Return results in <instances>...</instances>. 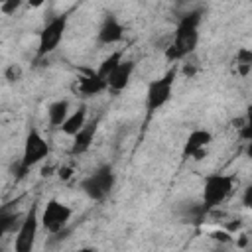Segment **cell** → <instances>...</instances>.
Returning <instances> with one entry per match:
<instances>
[{"mask_svg":"<svg viewBox=\"0 0 252 252\" xmlns=\"http://www.w3.org/2000/svg\"><path fill=\"white\" fill-rule=\"evenodd\" d=\"M203 20V10H189L187 14L181 16V20L177 22L175 33H173V41L165 47V59L169 63H177L181 59H185L187 55H191L199 43V26Z\"/></svg>","mask_w":252,"mask_h":252,"instance_id":"6da1fadb","label":"cell"},{"mask_svg":"<svg viewBox=\"0 0 252 252\" xmlns=\"http://www.w3.org/2000/svg\"><path fill=\"white\" fill-rule=\"evenodd\" d=\"M49 144L47 140L39 134V130L30 128L24 140V152L22 158L18 161V177H24L33 165H37L39 161H43L49 156Z\"/></svg>","mask_w":252,"mask_h":252,"instance_id":"7a4b0ae2","label":"cell"},{"mask_svg":"<svg viewBox=\"0 0 252 252\" xmlns=\"http://www.w3.org/2000/svg\"><path fill=\"white\" fill-rule=\"evenodd\" d=\"M114 185H116L114 167L110 163H102L81 181V191L93 201H102L114 189Z\"/></svg>","mask_w":252,"mask_h":252,"instance_id":"3957f363","label":"cell"},{"mask_svg":"<svg viewBox=\"0 0 252 252\" xmlns=\"http://www.w3.org/2000/svg\"><path fill=\"white\" fill-rule=\"evenodd\" d=\"M175 77H177V71H175V67H171L159 79L150 81L148 91H146V108H148V114H154L156 110H159V108H163L167 104V100L171 98V93H173Z\"/></svg>","mask_w":252,"mask_h":252,"instance_id":"277c9868","label":"cell"},{"mask_svg":"<svg viewBox=\"0 0 252 252\" xmlns=\"http://www.w3.org/2000/svg\"><path fill=\"white\" fill-rule=\"evenodd\" d=\"M234 189V179L224 173H211L203 183V205L207 209L219 207Z\"/></svg>","mask_w":252,"mask_h":252,"instance_id":"5b68a950","label":"cell"},{"mask_svg":"<svg viewBox=\"0 0 252 252\" xmlns=\"http://www.w3.org/2000/svg\"><path fill=\"white\" fill-rule=\"evenodd\" d=\"M67 20H69L67 14H59L43 26V30L39 32V39H37V57H45L59 47L65 35V30H67Z\"/></svg>","mask_w":252,"mask_h":252,"instance_id":"8992f818","label":"cell"},{"mask_svg":"<svg viewBox=\"0 0 252 252\" xmlns=\"http://www.w3.org/2000/svg\"><path fill=\"white\" fill-rule=\"evenodd\" d=\"M71 215H73V211H71L69 205H65L57 199H49L47 205L43 207V213H41L39 220H41V226L47 232L57 234L67 226V222L71 220Z\"/></svg>","mask_w":252,"mask_h":252,"instance_id":"52a82bcc","label":"cell"},{"mask_svg":"<svg viewBox=\"0 0 252 252\" xmlns=\"http://www.w3.org/2000/svg\"><path fill=\"white\" fill-rule=\"evenodd\" d=\"M37 226H39V217H37V207L32 205L26 213V217L20 220L18 232H16V240H14V250L16 252H30L33 248L35 242V234H37Z\"/></svg>","mask_w":252,"mask_h":252,"instance_id":"ba28073f","label":"cell"},{"mask_svg":"<svg viewBox=\"0 0 252 252\" xmlns=\"http://www.w3.org/2000/svg\"><path fill=\"white\" fill-rule=\"evenodd\" d=\"M134 67L136 63L132 59H122L114 69L112 73L106 77V91H112V93H120L128 87L130 79H132V73H134Z\"/></svg>","mask_w":252,"mask_h":252,"instance_id":"9c48e42d","label":"cell"},{"mask_svg":"<svg viewBox=\"0 0 252 252\" xmlns=\"http://www.w3.org/2000/svg\"><path fill=\"white\" fill-rule=\"evenodd\" d=\"M122 37H124V26L120 24V20L114 14H106L98 28L96 39L104 45H112V43H118Z\"/></svg>","mask_w":252,"mask_h":252,"instance_id":"30bf717a","label":"cell"},{"mask_svg":"<svg viewBox=\"0 0 252 252\" xmlns=\"http://www.w3.org/2000/svg\"><path fill=\"white\" fill-rule=\"evenodd\" d=\"M96 126H98V120L85 122L83 128H79L71 136L73 138V142H71V154L73 156H81V154H85L91 148V144L94 140V134H96Z\"/></svg>","mask_w":252,"mask_h":252,"instance_id":"8fae6325","label":"cell"},{"mask_svg":"<svg viewBox=\"0 0 252 252\" xmlns=\"http://www.w3.org/2000/svg\"><path fill=\"white\" fill-rule=\"evenodd\" d=\"M213 142V134L205 128H195L189 132L185 144H183V150H181V156L187 159V158H193L197 152L201 150H207L209 144Z\"/></svg>","mask_w":252,"mask_h":252,"instance_id":"7c38bea8","label":"cell"},{"mask_svg":"<svg viewBox=\"0 0 252 252\" xmlns=\"http://www.w3.org/2000/svg\"><path fill=\"white\" fill-rule=\"evenodd\" d=\"M77 91L83 94V96H96L100 94L102 91H106V81L102 77H98L96 71H91L87 69L79 81H77Z\"/></svg>","mask_w":252,"mask_h":252,"instance_id":"4fadbf2b","label":"cell"},{"mask_svg":"<svg viewBox=\"0 0 252 252\" xmlns=\"http://www.w3.org/2000/svg\"><path fill=\"white\" fill-rule=\"evenodd\" d=\"M87 122V106L85 104H81L77 110H73V112H69L67 114V118L63 120V124L59 126L61 128V132L63 134H67V136H73L79 128H83V124Z\"/></svg>","mask_w":252,"mask_h":252,"instance_id":"5bb4252c","label":"cell"},{"mask_svg":"<svg viewBox=\"0 0 252 252\" xmlns=\"http://www.w3.org/2000/svg\"><path fill=\"white\" fill-rule=\"evenodd\" d=\"M67 114H69V100L67 98H59V100H55L47 106V120L55 128H59L63 124Z\"/></svg>","mask_w":252,"mask_h":252,"instance_id":"9a60e30c","label":"cell"},{"mask_svg":"<svg viewBox=\"0 0 252 252\" xmlns=\"http://www.w3.org/2000/svg\"><path fill=\"white\" fill-rule=\"evenodd\" d=\"M20 215L18 211H10V209H0V238L6 232L16 230V226H20Z\"/></svg>","mask_w":252,"mask_h":252,"instance_id":"2e32d148","label":"cell"},{"mask_svg":"<svg viewBox=\"0 0 252 252\" xmlns=\"http://www.w3.org/2000/svg\"><path fill=\"white\" fill-rule=\"evenodd\" d=\"M120 61H122V51H112L110 55H106V57L100 61L98 69H96L98 77H102V79L106 81V77L112 73V69H114V67H116Z\"/></svg>","mask_w":252,"mask_h":252,"instance_id":"e0dca14e","label":"cell"},{"mask_svg":"<svg viewBox=\"0 0 252 252\" xmlns=\"http://www.w3.org/2000/svg\"><path fill=\"white\" fill-rule=\"evenodd\" d=\"M236 67H238L240 75H248V71L252 67V51L248 47H240L236 51Z\"/></svg>","mask_w":252,"mask_h":252,"instance_id":"ac0fdd59","label":"cell"},{"mask_svg":"<svg viewBox=\"0 0 252 252\" xmlns=\"http://www.w3.org/2000/svg\"><path fill=\"white\" fill-rule=\"evenodd\" d=\"M22 67L20 65H16V63H10L6 69H4V79L8 81V83H18L20 79H22Z\"/></svg>","mask_w":252,"mask_h":252,"instance_id":"d6986e66","label":"cell"},{"mask_svg":"<svg viewBox=\"0 0 252 252\" xmlns=\"http://www.w3.org/2000/svg\"><path fill=\"white\" fill-rule=\"evenodd\" d=\"M22 4H24V0H2L0 12H2L4 16H12V14H16V12L22 8Z\"/></svg>","mask_w":252,"mask_h":252,"instance_id":"ffe728a7","label":"cell"},{"mask_svg":"<svg viewBox=\"0 0 252 252\" xmlns=\"http://www.w3.org/2000/svg\"><path fill=\"white\" fill-rule=\"evenodd\" d=\"M71 173H73L71 167H61V169H59V177H61V179H69Z\"/></svg>","mask_w":252,"mask_h":252,"instance_id":"44dd1931","label":"cell"},{"mask_svg":"<svg viewBox=\"0 0 252 252\" xmlns=\"http://www.w3.org/2000/svg\"><path fill=\"white\" fill-rule=\"evenodd\" d=\"M26 2H28L32 8H39V6H43L47 0H26Z\"/></svg>","mask_w":252,"mask_h":252,"instance_id":"7402d4cb","label":"cell"},{"mask_svg":"<svg viewBox=\"0 0 252 252\" xmlns=\"http://www.w3.org/2000/svg\"><path fill=\"white\" fill-rule=\"evenodd\" d=\"M181 2H185V0H181Z\"/></svg>","mask_w":252,"mask_h":252,"instance_id":"603a6c76","label":"cell"},{"mask_svg":"<svg viewBox=\"0 0 252 252\" xmlns=\"http://www.w3.org/2000/svg\"><path fill=\"white\" fill-rule=\"evenodd\" d=\"M0 4H2V0H0Z\"/></svg>","mask_w":252,"mask_h":252,"instance_id":"cb8c5ba5","label":"cell"}]
</instances>
